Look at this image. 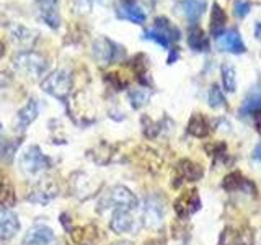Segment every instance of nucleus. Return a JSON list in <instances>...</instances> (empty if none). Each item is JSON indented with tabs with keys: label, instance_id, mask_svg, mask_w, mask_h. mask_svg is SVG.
Instances as JSON below:
<instances>
[{
	"label": "nucleus",
	"instance_id": "16",
	"mask_svg": "<svg viewBox=\"0 0 261 245\" xmlns=\"http://www.w3.org/2000/svg\"><path fill=\"white\" fill-rule=\"evenodd\" d=\"M176 172H178V175L183 182H198V180H201L204 175V170L199 163H196L193 160H188V159H185L178 163Z\"/></svg>",
	"mask_w": 261,
	"mask_h": 245
},
{
	"label": "nucleus",
	"instance_id": "10",
	"mask_svg": "<svg viewBox=\"0 0 261 245\" xmlns=\"http://www.w3.org/2000/svg\"><path fill=\"white\" fill-rule=\"evenodd\" d=\"M118 18L121 20H127L130 23H136V24H142L145 21V13L141 7L137 4L130 2V0H124L118 5V10H116Z\"/></svg>",
	"mask_w": 261,
	"mask_h": 245
},
{
	"label": "nucleus",
	"instance_id": "11",
	"mask_svg": "<svg viewBox=\"0 0 261 245\" xmlns=\"http://www.w3.org/2000/svg\"><path fill=\"white\" fill-rule=\"evenodd\" d=\"M220 245H251L253 234L245 229L227 227L220 235Z\"/></svg>",
	"mask_w": 261,
	"mask_h": 245
},
{
	"label": "nucleus",
	"instance_id": "25",
	"mask_svg": "<svg viewBox=\"0 0 261 245\" xmlns=\"http://www.w3.org/2000/svg\"><path fill=\"white\" fill-rule=\"evenodd\" d=\"M20 145V141L8 139L4 136V128L0 125V160L2 162H12L13 155Z\"/></svg>",
	"mask_w": 261,
	"mask_h": 245
},
{
	"label": "nucleus",
	"instance_id": "17",
	"mask_svg": "<svg viewBox=\"0 0 261 245\" xmlns=\"http://www.w3.org/2000/svg\"><path fill=\"white\" fill-rule=\"evenodd\" d=\"M185 18L191 24H196L206 10V0H181L179 2Z\"/></svg>",
	"mask_w": 261,
	"mask_h": 245
},
{
	"label": "nucleus",
	"instance_id": "36",
	"mask_svg": "<svg viewBox=\"0 0 261 245\" xmlns=\"http://www.w3.org/2000/svg\"><path fill=\"white\" fill-rule=\"evenodd\" d=\"M4 53H5V47H4V43H2V41H0V57L4 56Z\"/></svg>",
	"mask_w": 261,
	"mask_h": 245
},
{
	"label": "nucleus",
	"instance_id": "31",
	"mask_svg": "<svg viewBox=\"0 0 261 245\" xmlns=\"http://www.w3.org/2000/svg\"><path fill=\"white\" fill-rule=\"evenodd\" d=\"M251 10V2L250 0H237L235 5H233V13L237 18H245Z\"/></svg>",
	"mask_w": 261,
	"mask_h": 245
},
{
	"label": "nucleus",
	"instance_id": "14",
	"mask_svg": "<svg viewBox=\"0 0 261 245\" xmlns=\"http://www.w3.org/2000/svg\"><path fill=\"white\" fill-rule=\"evenodd\" d=\"M242 116H256L261 114V87L251 88L240 106Z\"/></svg>",
	"mask_w": 261,
	"mask_h": 245
},
{
	"label": "nucleus",
	"instance_id": "9",
	"mask_svg": "<svg viewBox=\"0 0 261 245\" xmlns=\"http://www.w3.org/2000/svg\"><path fill=\"white\" fill-rule=\"evenodd\" d=\"M54 239H56V235L51 227L38 224V226H33L27 232V235H24V239H23V245H49L51 242H54Z\"/></svg>",
	"mask_w": 261,
	"mask_h": 245
},
{
	"label": "nucleus",
	"instance_id": "35",
	"mask_svg": "<svg viewBox=\"0 0 261 245\" xmlns=\"http://www.w3.org/2000/svg\"><path fill=\"white\" fill-rule=\"evenodd\" d=\"M255 36H256L258 39H261V21H258V23H256V27H255Z\"/></svg>",
	"mask_w": 261,
	"mask_h": 245
},
{
	"label": "nucleus",
	"instance_id": "23",
	"mask_svg": "<svg viewBox=\"0 0 261 245\" xmlns=\"http://www.w3.org/2000/svg\"><path fill=\"white\" fill-rule=\"evenodd\" d=\"M16 203V194L7 178H0V211L10 209Z\"/></svg>",
	"mask_w": 261,
	"mask_h": 245
},
{
	"label": "nucleus",
	"instance_id": "34",
	"mask_svg": "<svg viewBox=\"0 0 261 245\" xmlns=\"http://www.w3.org/2000/svg\"><path fill=\"white\" fill-rule=\"evenodd\" d=\"M176 57H178V51H176V49H171V54L168 57V64H173Z\"/></svg>",
	"mask_w": 261,
	"mask_h": 245
},
{
	"label": "nucleus",
	"instance_id": "4",
	"mask_svg": "<svg viewBox=\"0 0 261 245\" xmlns=\"http://www.w3.org/2000/svg\"><path fill=\"white\" fill-rule=\"evenodd\" d=\"M101 204L105 208H114V209H124V211H133L137 208V198L136 194L126 186H114L106 193Z\"/></svg>",
	"mask_w": 261,
	"mask_h": 245
},
{
	"label": "nucleus",
	"instance_id": "3",
	"mask_svg": "<svg viewBox=\"0 0 261 245\" xmlns=\"http://www.w3.org/2000/svg\"><path fill=\"white\" fill-rule=\"evenodd\" d=\"M13 65L16 70H20L24 76L33 79L43 76L47 69V62L44 57L33 51H23L20 54H16L13 59Z\"/></svg>",
	"mask_w": 261,
	"mask_h": 245
},
{
	"label": "nucleus",
	"instance_id": "30",
	"mask_svg": "<svg viewBox=\"0 0 261 245\" xmlns=\"http://www.w3.org/2000/svg\"><path fill=\"white\" fill-rule=\"evenodd\" d=\"M144 39H149V41H155L157 44H160L162 47H165V49H170L171 43H170V39L165 38L162 35V33H159L157 30H145L144 31Z\"/></svg>",
	"mask_w": 261,
	"mask_h": 245
},
{
	"label": "nucleus",
	"instance_id": "18",
	"mask_svg": "<svg viewBox=\"0 0 261 245\" xmlns=\"http://www.w3.org/2000/svg\"><path fill=\"white\" fill-rule=\"evenodd\" d=\"M225 23H227V15L222 10L217 2L212 4V12H211V23H209V30H211V35L214 36L216 39L224 35V30H225Z\"/></svg>",
	"mask_w": 261,
	"mask_h": 245
},
{
	"label": "nucleus",
	"instance_id": "13",
	"mask_svg": "<svg viewBox=\"0 0 261 245\" xmlns=\"http://www.w3.org/2000/svg\"><path fill=\"white\" fill-rule=\"evenodd\" d=\"M110 227L116 234H126L134 229V217L130 216V211L124 209H114Z\"/></svg>",
	"mask_w": 261,
	"mask_h": 245
},
{
	"label": "nucleus",
	"instance_id": "24",
	"mask_svg": "<svg viewBox=\"0 0 261 245\" xmlns=\"http://www.w3.org/2000/svg\"><path fill=\"white\" fill-rule=\"evenodd\" d=\"M153 30H157L165 38H168L170 43H175V41L179 39V30L168 18H165V16H157V18H155Z\"/></svg>",
	"mask_w": 261,
	"mask_h": 245
},
{
	"label": "nucleus",
	"instance_id": "7",
	"mask_svg": "<svg viewBox=\"0 0 261 245\" xmlns=\"http://www.w3.org/2000/svg\"><path fill=\"white\" fill-rule=\"evenodd\" d=\"M222 186L228 193L240 191V193H248L251 196H256V193H258L256 185L253 183L251 180H248L247 177H243L240 172H232V174H228L224 178Z\"/></svg>",
	"mask_w": 261,
	"mask_h": 245
},
{
	"label": "nucleus",
	"instance_id": "8",
	"mask_svg": "<svg viewBox=\"0 0 261 245\" xmlns=\"http://www.w3.org/2000/svg\"><path fill=\"white\" fill-rule=\"evenodd\" d=\"M10 38H12V43L23 53V51H30V49L35 46L38 39V33L27 27H21V24H16V27L12 28Z\"/></svg>",
	"mask_w": 261,
	"mask_h": 245
},
{
	"label": "nucleus",
	"instance_id": "28",
	"mask_svg": "<svg viewBox=\"0 0 261 245\" xmlns=\"http://www.w3.org/2000/svg\"><path fill=\"white\" fill-rule=\"evenodd\" d=\"M149 98H150V92L145 88H134L129 92V100L134 108H141V106H144L147 102H149Z\"/></svg>",
	"mask_w": 261,
	"mask_h": 245
},
{
	"label": "nucleus",
	"instance_id": "6",
	"mask_svg": "<svg viewBox=\"0 0 261 245\" xmlns=\"http://www.w3.org/2000/svg\"><path fill=\"white\" fill-rule=\"evenodd\" d=\"M175 212L179 219H188L191 217L194 212H198L201 209V198L198 194V190H188L181 193L175 200Z\"/></svg>",
	"mask_w": 261,
	"mask_h": 245
},
{
	"label": "nucleus",
	"instance_id": "26",
	"mask_svg": "<svg viewBox=\"0 0 261 245\" xmlns=\"http://www.w3.org/2000/svg\"><path fill=\"white\" fill-rule=\"evenodd\" d=\"M41 18L47 24L49 28H59L61 24V16H59V10L57 7H47V8H39Z\"/></svg>",
	"mask_w": 261,
	"mask_h": 245
},
{
	"label": "nucleus",
	"instance_id": "27",
	"mask_svg": "<svg viewBox=\"0 0 261 245\" xmlns=\"http://www.w3.org/2000/svg\"><path fill=\"white\" fill-rule=\"evenodd\" d=\"M220 72H222V82H224V87L227 92H235L237 90V79H235V69L233 65L230 64H224L222 69H220Z\"/></svg>",
	"mask_w": 261,
	"mask_h": 245
},
{
	"label": "nucleus",
	"instance_id": "12",
	"mask_svg": "<svg viewBox=\"0 0 261 245\" xmlns=\"http://www.w3.org/2000/svg\"><path fill=\"white\" fill-rule=\"evenodd\" d=\"M217 44L219 47L222 49V51H228L232 54H242L245 53L247 49H245V44L239 35V31L237 30H230V31H225L224 35H220L217 38Z\"/></svg>",
	"mask_w": 261,
	"mask_h": 245
},
{
	"label": "nucleus",
	"instance_id": "33",
	"mask_svg": "<svg viewBox=\"0 0 261 245\" xmlns=\"http://www.w3.org/2000/svg\"><path fill=\"white\" fill-rule=\"evenodd\" d=\"M253 159L261 160V142L255 147V151H253Z\"/></svg>",
	"mask_w": 261,
	"mask_h": 245
},
{
	"label": "nucleus",
	"instance_id": "37",
	"mask_svg": "<svg viewBox=\"0 0 261 245\" xmlns=\"http://www.w3.org/2000/svg\"><path fill=\"white\" fill-rule=\"evenodd\" d=\"M114 245H130V243H126V242H124V243H114Z\"/></svg>",
	"mask_w": 261,
	"mask_h": 245
},
{
	"label": "nucleus",
	"instance_id": "32",
	"mask_svg": "<svg viewBox=\"0 0 261 245\" xmlns=\"http://www.w3.org/2000/svg\"><path fill=\"white\" fill-rule=\"evenodd\" d=\"M39 4V8H47V7H57V0H36Z\"/></svg>",
	"mask_w": 261,
	"mask_h": 245
},
{
	"label": "nucleus",
	"instance_id": "29",
	"mask_svg": "<svg viewBox=\"0 0 261 245\" xmlns=\"http://www.w3.org/2000/svg\"><path fill=\"white\" fill-rule=\"evenodd\" d=\"M209 105L211 108H222V106H225V96L217 84L209 88Z\"/></svg>",
	"mask_w": 261,
	"mask_h": 245
},
{
	"label": "nucleus",
	"instance_id": "2",
	"mask_svg": "<svg viewBox=\"0 0 261 245\" xmlns=\"http://www.w3.org/2000/svg\"><path fill=\"white\" fill-rule=\"evenodd\" d=\"M70 87H72L70 72L62 70V69L53 72L51 76H47L43 82H41V88L51 96L61 100L62 103H67Z\"/></svg>",
	"mask_w": 261,
	"mask_h": 245
},
{
	"label": "nucleus",
	"instance_id": "20",
	"mask_svg": "<svg viewBox=\"0 0 261 245\" xmlns=\"http://www.w3.org/2000/svg\"><path fill=\"white\" fill-rule=\"evenodd\" d=\"M188 44L193 49V51H198V53H202V51H207L209 49V41H207V36L204 30L198 24H193L190 28V35H188Z\"/></svg>",
	"mask_w": 261,
	"mask_h": 245
},
{
	"label": "nucleus",
	"instance_id": "5",
	"mask_svg": "<svg viewBox=\"0 0 261 245\" xmlns=\"http://www.w3.org/2000/svg\"><path fill=\"white\" fill-rule=\"evenodd\" d=\"M92 53L100 64H111L121 59L122 54H124V49L108 38H98L92 44Z\"/></svg>",
	"mask_w": 261,
	"mask_h": 245
},
{
	"label": "nucleus",
	"instance_id": "22",
	"mask_svg": "<svg viewBox=\"0 0 261 245\" xmlns=\"http://www.w3.org/2000/svg\"><path fill=\"white\" fill-rule=\"evenodd\" d=\"M162 216H163V211L162 206L153 200H149L145 203L144 206V223L145 226L149 227H155L162 223Z\"/></svg>",
	"mask_w": 261,
	"mask_h": 245
},
{
	"label": "nucleus",
	"instance_id": "19",
	"mask_svg": "<svg viewBox=\"0 0 261 245\" xmlns=\"http://www.w3.org/2000/svg\"><path fill=\"white\" fill-rule=\"evenodd\" d=\"M20 231V220L15 214L8 212L0 217V240H10L16 235V232Z\"/></svg>",
	"mask_w": 261,
	"mask_h": 245
},
{
	"label": "nucleus",
	"instance_id": "1",
	"mask_svg": "<svg viewBox=\"0 0 261 245\" xmlns=\"http://www.w3.org/2000/svg\"><path fill=\"white\" fill-rule=\"evenodd\" d=\"M49 165H51V160L41 152L38 145H30L20 155V168L24 174V177L28 178H36L39 175H43L49 168Z\"/></svg>",
	"mask_w": 261,
	"mask_h": 245
},
{
	"label": "nucleus",
	"instance_id": "21",
	"mask_svg": "<svg viewBox=\"0 0 261 245\" xmlns=\"http://www.w3.org/2000/svg\"><path fill=\"white\" fill-rule=\"evenodd\" d=\"M188 133L193 134L194 137H206L211 133L209 119L201 113H194L190 122H188Z\"/></svg>",
	"mask_w": 261,
	"mask_h": 245
},
{
	"label": "nucleus",
	"instance_id": "15",
	"mask_svg": "<svg viewBox=\"0 0 261 245\" xmlns=\"http://www.w3.org/2000/svg\"><path fill=\"white\" fill-rule=\"evenodd\" d=\"M38 114H39L38 100L31 98V100L18 111V114H16V126H18L20 131H24L33 121L38 118Z\"/></svg>",
	"mask_w": 261,
	"mask_h": 245
}]
</instances>
